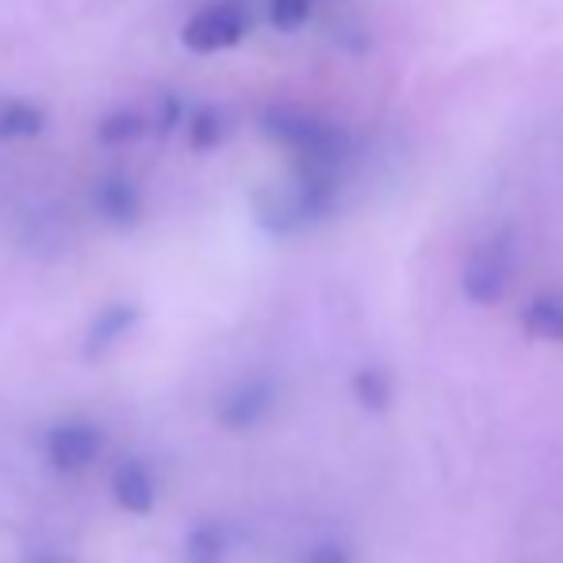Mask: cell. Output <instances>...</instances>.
Returning a JSON list of instances; mask_svg holds the SVG:
<instances>
[{
	"mask_svg": "<svg viewBox=\"0 0 563 563\" xmlns=\"http://www.w3.org/2000/svg\"><path fill=\"white\" fill-rule=\"evenodd\" d=\"M43 449L54 472L77 475L100 460V452H104V430L92 422H81V418H69V422L51 426Z\"/></svg>",
	"mask_w": 563,
	"mask_h": 563,
	"instance_id": "obj_4",
	"label": "cell"
},
{
	"mask_svg": "<svg viewBox=\"0 0 563 563\" xmlns=\"http://www.w3.org/2000/svg\"><path fill=\"white\" fill-rule=\"evenodd\" d=\"M27 563H66V560H58V556H35V560H27Z\"/></svg>",
	"mask_w": 563,
	"mask_h": 563,
	"instance_id": "obj_17",
	"label": "cell"
},
{
	"mask_svg": "<svg viewBox=\"0 0 563 563\" xmlns=\"http://www.w3.org/2000/svg\"><path fill=\"white\" fill-rule=\"evenodd\" d=\"M92 203H97L100 219H104V223H112V227H134V223H139V216H142V196L126 177L100 180L97 192H92Z\"/></svg>",
	"mask_w": 563,
	"mask_h": 563,
	"instance_id": "obj_8",
	"label": "cell"
},
{
	"mask_svg": "<svg viewBox=\"0 0 563 563\" xmlns=\"http://www.w3.org/2000/svg\"><path fill=\"white\" fill-rule=\"evenodd\" d=\"M521 327L533 341H563V291H544L529 299L521 311Z\"/></svg>",
	"mask_w": 563,
	"mask_h": 563,
	"instance_id": "obj_9",
	"label": "cell"
},
{
	"mask_svg": "<svg viewBox=\"0 0 563 563\" xmlns=\"http://www.w3.org/2000/svg\"><path fill=\"white\" fill-rule=\"evenodd\" d=\"M273 402H276V387L268 379H250V384L230 387L223 402L216 407V418L227 430H250V426H257L273 410Z\"/></svg>",
	"mask_w": 563,
	"mask_h": 563,
	"instance_id": "obj_5",
	"label": "cell"
},
{
	"mask_svg": "<svg viewBox=\"0 0 563 563\" xmlns=\"http://www.w3.org/2000/svg\"><path fill=\"white\" fill-rule=\"evenodd\" d=\"M265 134L303 157L307 169H334L345 154V134L334 123H322L319 115L296 112V108H273L265 119Z\"/></svg>",
	"mask_w": 563,
	"mask_h": 563,
	"instance_id": "obj_1",
	"label": "cell"
},
{
	"mask_svg": "<svg viewBox=\"0 0 563 563\" xmlns=\"http://www.w3.org/2000/svg\"><path fill=\"white\" fill-rule=\"evenodd\" d=\"M227 126H223V115L216 112V108H203V112H196L188 119V146L192 150H216L219 142H223Z\"/></svg>",
	"mask_w": 563,
	"mask_h": 563,
	"instance_id": "obj_14",
	"label": "cell"
},
{
	"mask_svg": "<svg viewBox=\"0 0 563 563\" xmlns=\"http://www.w3.org/2000/svg\"><path fill=\"white\" fill-rule=\"evenodd\" d=\"M227 552H230V537L216 521H200L185 537V563H227Z\"/></svg>",
	"mask_w": 563,
	"mask_h": 563,
	"instance_id": "obj_10",
	"label": "cell"
},
{
	"mask_svg": "<svg viewBox=\"0 0 563 563\" xmlns=\"http://www.w3.org/2000/svg\"><path fill=\"white\" fill-rule=\"evenodd\" d=\"M250 31V8L242 0H216V4L200 8L180 31V43L196 54H219L238 46Z\"/></svg>",
	"mask_w": 563,
	"mask_h": 563,
	"instance_id": "obj_3",
	"label": "cell"
},
{
	"mask_svg": "<svg viewBox=\"0 0 563 563\" xmlns=\"http://www.w3.org/2000/svg\"><path fill=\"white\" fill-rule=\"evenodd\" d=\"M112 495L119 510L134 514V518H146L157 506V479L142 460H123L112 472Z\"/></svg>",
	"mask_w": 563,
	"mask_h": 563,
	"instance_id": "obj_6",
	"label": "cell"
},
{
	"mask_svg": "<svg viewBox=\"0 0 563 563\" xmlns=\"http://www.w3.org/2000/svg\"><path fill=\"white\" fill-rule=\"evenodd\" d=\"M46 123V115L27 100H4L0 104V139H31Z\"/></svg>",
	"mask_w": 563,
	"mask_h": 563,
	"instance_id": "obj_12",
	"label": "cell"
},
{
	"mask_svg": "<svg viewBox=\"0 0 563 563\" xmlns=\"http://www.w3.org/2000/svg\"><path fill=\"white\" fill-rule=\"evenodd\" d=\"M353 395L368 415H384L391 407V376L384 368H361L353 376Z\"/></svg>",
	"mask_w": 563,
	"mask_h": 563,
	"instance_id": "obj_11",
	"label": "cell"
},
{
	"mask_svg": "<svg viewBox=\"0 0 563 563\" xmlns=\"http://www.w3.org/2000/svg\"><path fill=\"white\" fill-rule=\"evenodd\" d=\"M299 563H353L349 560V549L345 544H338V541H322V544H314L311 552H307Z\"/></svg>",
	"mask_w": 563,
	"mask_h": 563,
	"instance_id": "obj_16",
	"label": "cell"
},
{
	"mask_svg": "<svg viewBox=\"0 0 563 563\" xmlns=\"http://www.w3.org/2000/svg\"><path fill=\"white\" fill-rule=\"evenodd\" d=\"M146 131H150V123L142 119V112H134V108H119V112L100 119L97 139L104 142V146H126V142L142 139Z\"/></svg>",
	"mask_w": 563,
	"mask_h": 563,
	"instance_id": "obj_13",
	"label": "cell"
},
{
	"mask_svg": "<svg viewBox=\"0 0 563 563\" xmlns=\"http://www.w3.org/2000/svg\"><path fill=\"white\" fill-rule=\"evenodd\" d=\"M139 319H142L139 303H112V307H104V311H100L97 319L89 322V330H85V345H81L85 361H100L108 349H115L119 341H123L134 327H139Z\"/></svg>",
	"mask_w": 563,
	"mask_h": 563,
	"instance_id": "obj_7",
	"label": "cell"
},
{
	"mask_svg": "<svg viewBox=\"0 0 563 563\" xmlns=\"http://www.w3.org/2000/svg\"><path fill=\"white\" fill-rule=\"evenodd\" d=\"M514 261H518L514 257V238L506 234V230L495 238H487V242H479L472 250V257H467L464 276H460L464 296L479 307L498 303L514 280Z\"/></svg>",
	"mask_w": 563,
	"mask_h": 563,
	"instance_id": "obj_2",
	"label": "cell"
},
{
	"mask_svg": "<svg viewBox=\"0 0 563 563\" xmlns=\"http://www.w3.org/2000/svg\"><path fill=\"white\" fill-rule=\"evenodd\" d=\"M314 0H268V20H273L276 31H296L307 23Z\"/></svg>",
	"mask_w": 563,
	"mask_h": 563,
	"instance_id": "obj_15",
	"label": "cell"
}]
</instances>
